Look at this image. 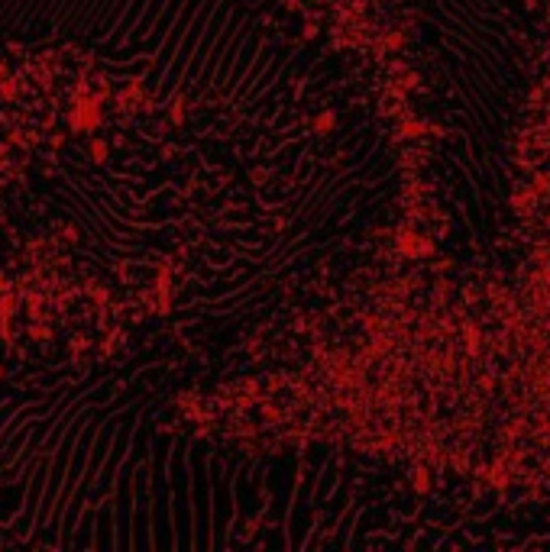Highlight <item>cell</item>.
<instances>
[{
	"mask_svg": "<svg viewBox=\"0 0 550 552\" xmlns=\"http://www.w3.org/2000/svg\"><path fill=\"white\" fill-rule=\"evenodd\" d=\"M531 191H534V194H547V191H550V175H547V171H537V175H534Z\"/></svg>",
	"mask_w": 550,
	"mask_h": 552,
	"instance_id": "obj_1",
	"label": "cell"
}]
</instances>
